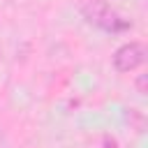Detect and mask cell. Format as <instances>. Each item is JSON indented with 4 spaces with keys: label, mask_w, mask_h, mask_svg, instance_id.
I'll use <instances>...</instances> for the list:
<instances>
[{
    "label": "cell",
    "mask_w": 148,
    "mask_h": 148,
    "mask_svg": "<svg viewBox=\"0 0 148 148\" xmlns=\"http://www.w3.org/2000/svg\"><path fill=\"white\" fill-rule=\"evenodd\" d=\"M81 16L86 18V23H90V25L104 30V32H123V30H130L132 28V23L127 18H123L104 0H88V2H83Z\"/></svg>",
    "instance_id": "6da1fadb"
},
{
    "label": "cell",
    "mask_w": 148,
    "mask_h": 148,
    "mask_svg": "<svg viewBox=\"0 0 148 148\" xmlns=\"http://www.w3.org/2000/svg\"><path fill=\"white\" fill-rule=\"evenodd\" d=\"M146 62V46L141 42H130V44H123L116 53H113V67L116 72L125 74V72H132L136 67H141Z\"/></svg>",
    "instance_id": "7a4b0ae2"
},
{
    "label": "cell",
    "mask_w": 148,
    "mask_h": 148,
    "mask_svg": "<svg viewBox=\"0 0 148 148\" xmlns=\"http://www.w3.org/2000/svg\"><path fill=\"white\" fill-rule=\"evenodd\" d=\"M136 86H139V92H146V76H141L136 81Z\"/></svg>",
    "instance_id": "3957f363"
}]
</instances>
